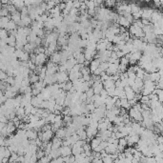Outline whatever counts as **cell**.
I'll return each instance as SVG.
<instances>
[{"mask_svg":"<svg viewBox=\"0 0 163 163\" xmlns=\"http://www.w3.org/2000/svg\"><path fill=\"white\" fill-rule=\"evenodd\" d=\"M143 80L142 79H140V78H136L134 79V86L136 87L138 91H141L143 88Z\"/></svg>","mask_w":163,"mask_h":163,"instance_id":"cell-13","label":"cell"},{"mask_svg":"<svg viewBox=\"0 0 163 163\" xmlns=\"http://www.w3.org/2000/svg\"><path fill=\"white\" fill-rule=\"evenodd\" d=\"M72 87H73V83L71 81H68V82L65 83L64 88H63V91H64V92H70V90L72 89Z\"/></svg>","mask_w":163,"mask_h":163,"instance_id":"cell-17","label":"cell"},{"mask_svg":"<svg viewBox=\"0 0 163 163\" xmlns=\"http://www.w3.org/2000/svg\"><path fill=\"white\" fill-rule=\"evenodd\" d=\"M85 95H86V96H87V99H90V98H92L94 95H95V94H94V91H93V89L92 88H90L86 93H85Z\"/></svg>","mask_w":163,"mask_h":163,"instance_id":"cell-19","label":"cell"},{"mask_svg":"<svg viewBox=\"0 0 163 163\" xmlns=\"http://www.w3.org/2000/svg\"><path fill=\"white\" fill-rule=\"evenodd\" d=\"M92 163H103V162H102V159H101V158H99V159H93Z\"/></svg>","mask_w":163,"mask_h":163,"instance_id":"cell-21","label":"cell"},{"mask_svg":"<svg viewBox=\"0 0 163 163\" xmlns=\"http://www.w3.org/2000/svg\"><path fill=\"white\" fill-rule=\"evenodd\" d=\"M99 65H100V61L96 58H94L93 60L90 61V66H89V70H90V73L91 75H93L95 71L98 69Z\"/></svg>","mask_w":163,"mask_h":163,"instance_id":"cell-3","label":"cell"},{"mask_svg":"<svg viewBox=\"0 0 163 163\" xmlns=\"http://www.w3.org/2000/svg\"><path fill=\"white\" fill-rule=\"evenodd\" d=\"M118 146L122 147V148H124V149L127 147V140H126L125 137L118 139Z\"/></svg>","mask_w":163,"mask_h":163,"instance_id":"cell-16","label":"cell"},{"mask_svg":"<svg viewBox=\"0 0 163 163\" xmlns=\"http://www.w3.org/2000/svg\"><path fill=\"white\" fill-rule=\"evenodd\" d=\"M48 57L45 54H35V65L36 66H44L47 62Z\"/></svg>","mask_w":163,"mask_h":163,"instance_id":"cell-1","label":"cell"},{"mask_svg":"<svg viewBox=\"0 0 163 163\" xmlns=\"http://www.w3.org/2000/svg\"><path fill=\"white\" fill-rule=\"evenodd\" d=\"M101 138L99 137H93L91 139V141H90V146H91V149H92V151L93 150H95V149L100 144V142H101Z\"/></svg>","mask_w":163,"mask_h":163,"instance_id":"cell-11","label":"cell"},{"mask_svg":"<svg viewBox=\"0 0 163 163\" xmlns=\"http://www.w3.org/2000/svg\"><path fill=\"white\" fill-rule=\"evenodd\" d=\"M66 133H67V129L66 127H61L60 129H58L54 133V137H57L58 139H61V140H64L65 137H66Z\"/></svg>","mask_w":163,"mask_h":163,"instance_id":"cell-6","label":"cell"},{"mask_svg":"<svg viewBox=\"0 0 163 163\" xmlns=\"http://www.w3.org/2000/svg\"><path fill=\"white\" fill-rule=\"evenodd\" d=\"M120 100V105H121V107L120 108H123V109H125L126 111H129L132 107L130 106V104H129V101L127 100L126 98H122V99H119Z\"/></svg>","mask_w":163,"mask_h":163,"instance_id":"cell-12","label":"cell"},{"mask_svg":"<svg viewBox=\"0 0 163 163\" xmlns=\"http://www.w3.org/2000/svg\"><path fill=\"white\" fill-rule=\"evenodd\" d=\"M116 23L118 24L119 27H123L125 29H129V27L131 26V24L127 21V19L124 16H118V19L116 21Z\"/></svg>","mask_w":163,"mask_h":163,"instance_id":"cell-10","label":"cell"},{"mask_svg":"<svg viewBox=\"0 0 163 163\" xmlns=\"http://www.w3.org/2000/svg\"><path fill=\"white\" fill-rule=\"evenodd\" d=\"M61 60V54L60 52H54V54H52V55L50 56V61L55 65H58Z\"/></svg>","mask_w":163,"mask_h":163,"instance_id":"cell-7","label":"cell"},{"mask_svg":"<svg viewBox=\"0 0 163 163\" xmlns=\"http://www.w3.org/2000/svg\"><path fill=\"white\" fill-rule=\"evenodd\" d=\"M59 152L61 158L70 157V155H72V148L70 146H61L59 148Z\"/></svg>","mask_w":163,"mask_h":163,"instance_id":"cell-5","label":"cell"},{"mask_svg":"<svg viewBox=\"0 0 163 163\" xmlns=\"http://www.w3.org/2000/svg\"><path fill=\"white\" fill-rule=\"evenodd\" d=\"M124 92H125V96H126V99L128 101L132 100V99L134 98L136 96V94H134V92L133 91V89L129 86H127L124 88Z\"/></svg>","mask_w":163,"mask_h":163,"instance_id":"cell-9","label":"cell"},{"mask_svg":"<svg viewBox=\"0 0 163 163\" xmlns=\"http://www.w3.org/2000/svg\"><path fill=\"white\" fill-rule=\"evenodd\" d=\"M75 60H76V63L77 64H83V63L86 61L85 60V57H84V54H83V53H81L77 57L75 58Z\"/></svg>","mask_w":163,"mask_h":163,"instance_id":"cell-15","label":"cell"},{"mask_svg":"<svg viewBox=\"0 0 163 163\" xmlns=\"http://www.w3.org/2000/svg\"><path fill=\"white\" fill-rule=\"evenodd\" d=\"M55 77H56V83H66L69 81V75L68 73H60L57 72L55 74Z\"/></svg>","mask_w":163,"mask_h":163,"instance_id":"cell-2","label":"cell"},{"mask_svg":"<svg viewBox=\"0 0 163 163\" xmlns=\"http://www.w3.org/2000/svg\"><path fill=\"white\" fill-rule=\"evenodd\" d=\"M92 89H93L95 95H99V94H100V92L104 89L102 82L101 81H95V82H94L93 86H92Z\"/></svg>","mask_w":163,"mask_h":163,"instance_id":"cell-8","label":"cell"},{"mask_svg":"<svg viewBox=\"0 0 163 163\" xmlns=\"http://www.w3.org/2000/svg\"><path fill=\"white\" fill-rule=\"evenodd\" d=\"M119 64H122V65H125L128 67L129 66V59H127L125 56H123L122 58L119 59Z\"/></svg>","mask_w":163,"mask_h":163,"instance_id":"cell-18","label":"cell"},{"mask_svg":"<svg viewBox=\"0 0 163 163\" xmlns=\"http://www.w3.org/2000/svg\"><path fill=\"white\" fill-rule=\"evenodd\" d=\"M154 12V9L151 8H142V13H141V19H146L150 21L151 16Z\"/></svg>","mask_w":163,"mask_h":163,"instance_id":"cell-4","label":"cell"},{"mask_svg":"<svg viewBox=\"0 0 163 163\" xmlns=\"http://www.w3.org/2000/svg\"><path fill=\"white\" fill-rule=\"evenodd\" d=\"M99 95H100V97H102L103 99H106L108 97V94H107V91H106L105 89H103L101 92H100V94H99Z\"/></svg>","mask_w":163,"mask_h":163,"instance_id":"cell-20","label":"cell"},{"mask_svg":"<svg viewBox=\"0 0 163 163\" xmlns=\"http://www.w3.org/2000/svg\"><path fill=\"white\" fill-rule=\"evenodd\" d=\"M108 67H109V63L108 62H102V63H100V65H99L98 68L100 69V71L102 73H105L106 71H107Z\"/></svg>","mask_w":163,"mask_h":163,"instance_id":"cell-14","label":"cell"}]
</instances>
